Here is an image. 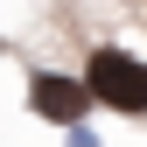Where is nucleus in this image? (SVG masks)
Masks as SVG:
<instances>
[{"mask_svg":"<svg viewBox=\"0 0 147 147\" xmlns=\"http://www.w3.org/2000/svg\"><path fill=\"white\" fill-rule=\"evenodd\" d=\"M84 84H91V98L119 105V112H147V63L126 56V49H98L91 70H84Z\"/></svg>","mask_w":147,"mask_h":147,"instance_id":"f257e3e1","label":"nucleus"},{"mask_svg":"<svg viewBox=\"0 0 147 147\" xmlns=\"http://www.w3.org/2000/svg\"><path fill=\"white\" fill-rule=\"evenodd\" d=\"M84 98H91V84H77V77H35V112L42 119H77L84 112Z\"/></svg>","mask_w":147,"mask_h":147,"instance_id":"f03ea898","label":"nucleus"}]
</instances>
